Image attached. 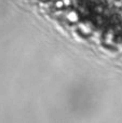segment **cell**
I'll list each match as a JSON object with an SVG mask.
<instances>
[{"instance_id":"obj_1","label":"cell","mask_w":122,"mask_h":123,"mask_svg":"<svg viewBox=\"0 0 122 123\" xmlns=\"http://www.w3.org/2000/svg\"><path fill=\"white\" fill-rule=\"evenodd\" d=\"M67 18H68L69 22L75 23V22L78 21V14L76 12H73V11H71V12H69L68 14H67Z\"/></svg>"},{"instance_id":"obj_2","label":"cell","mask_w":122,"mask_h":123,"mask_svg":"<svg viewBox=\"0 0 122 123\" xmlns=\"http://www.w3.org/2000/svg\"><path fill=\"white\" fill-rule=\"evenodd\" d=\"M54 6H55L56 9H63L65 6V3L63 0H56V1L54 2Z\"/></svg>"},{"instance_id":"obj_3","label":"cell","mask_w":122,"mask_h":123,"mask_svg":"<svg viewBox=\"0 0 122 123\" xmlns=\"http://www.w3.org/2000/svg\"><path fill=\"white\" fill-rule=\"evenodd\" d=\"M63 1H64V3H65V6H69V2H70L69 0H63Z\"/></svg>"},{"instance_id":"obj_4","label":"cell","mask_w":122,"mask_h":123,"mask_svg":"<svg viewBox=\"0 0 122 123\" xmlns=\"http://www.w3.org/2000/svg\"><path fill=\"white\" fill-rule=\"evenodd\" d=\"M43 1H47V0H43Z\"/></svg>"}]
</instances>
